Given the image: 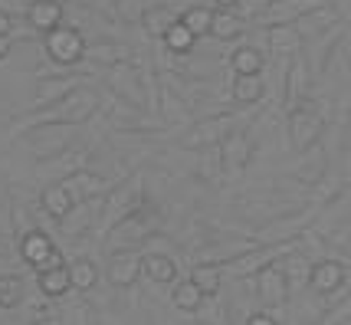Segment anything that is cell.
<instances>
[{"label": "cell", "mask_w": 351, "mask_h": 325, "mask_svg": "<svg viewBox=\"0 0 351 325\" xmlns=\"http://www.w3.org/2000/svg\"><path fill=\"white\" fill-rule=\"evenodd\" d=\"M214 3H217V10H237L240 0H214Z\"/></svg>", "instance_id": "4316f807"}, {"label": "cell", "mask_w": 351, "mask_h": 325, "mask_svg": "<svg viewBox=\"0 0 351 325\" xmlns=\"http://www.w3.org/2000/svg\"><path fill=\"white\" fill-rule=\"evenodd\" d=\"M269 40H273V49H276V53H282V49L289 53V49L299 47V33L289 30V23H286V30H279V27H276V30L269 33Z\"/></svg>", "instance_id": "603a6c76"}, {"label": "cell", "mask_w": 351, "mask_h": 325, "mask_svg": "<svg viewBox=\"0 0 351 325\" xmlns=\"http://www.w3.org/2000/svg\"><path fill=\"white\" fill-rule=\"evenodd\" d=\"M246 325H276V315H269V312H263L256 309L250 319H246Z\"/></svg>", "instance_id": "cb8c5ba5"}, {"label": "cell", "mask_w": 351, "mask_h": 325, "mask_svg": "<svg viewBox=\"0 0 351 325\" xmlns=\"http://www.w3.org/2000/svg\"><path fill=\"white\" fill-rule=\"evenodd\" d=\"M230 66H233L237 76H260L263 73V56L253 47H240L237 53H233Z\"/></svg>", "instance_id": "5bb4252c"}, {"label": "cell", "mask_w": 351, "mask_h": 325, "mask_svg": "<svg viewBox=\"0 0 351 325\" xmlns=\"http://www.w3.org/2000/svg\"><path fill=\"white\" fill-rule=\"evenodd\" d=\"M141 276V256H115L106 269V279L112 286H132Z\"/></svg>", "instance_id": "9c48e42d"}, {"label": "cell", "mask_w": 351, "mask_h": 325, "mask_svg": "<svg viewBox=\"0 0 351 325\" xmlns=\"http://www.w3.org/2000/svg\"><path fill=\"white\" fill-rule=\"evenodd\" d=\"M27 20H30L33 30L49 33L53 27L62 23V3L60 0H33L30 7H27Z\"/></svg>", "instance_id": "5b68a950"}, {"label": "cell", "mask_w": 351, "mask_h": 325, "mask_svg": "<svg viewBox=\"0 0 351 325\" xmlns=\"http://www.w3.org/2000/svg\"><path fill=\"white\" fill-rule=\"evenodd\" d=\"M263 93H266V89H263L260 76H237L233 79V99H237V102H243V106L260 102Z\"/></svg>", "instance_id": "2e32d148"}, {"label": "cell", "mask_w": 351, "mask_h": 325, "mask_svg": "<svg viewBox=\"0 0 351 325\" xmlns=\"http://www.w3.org/2000/svg\"><path fill=\"white\" fill-rule=\"evenodd\" d=\"M40 293L49 296V299H60V296H66L69 289H73V273H69V266L60 263V266H46V269H40Z\"/></svg>", "instance_id": "8992f818"}, {"label": "cell", "mask_w": 351, "mask_h": 325, "mask_svg": "<svg viewBox=\"0 0 351 325\" xmlns=\"http://www.w3.org/2000/svg\"><path fill=\"white\" fill-rule=\"evenodd\" d=\"M10 56V36H0V60Z\"/></svg>", "instance_id": "484cf974"}, {"label": "cell", "mask_w": 351, "mask_h": 325, "mask_svg": "<svg viewBox=\"0 0 351 325\" xmlns=\"http://www.w3.org/2000/svg\"><path fill=\"white\" fill-rule=\"evenodd\" d=\"M53 250H56V247H53V240H49L43 230L23 233V240H20V256H23L30 266H36V269L46 263V256H49Z\"/></svg>", "instance_id": "52a82bcc"}, {"label": "cell", "mask_w": 351, "mask_h": 325, "mask_svg": "<svg viewBox=\"0 0 351 325\" xmlns=\"http://www.w3.org/2000/svg\"><path fill=\"white\" fill-rule=\"evenodd\" d=\"M191 279H194L200 289H204V296H217V293H220V282H223V279H220V266H214V263L194 266Z\"/></svg>", "instance_id": "d6986e66"}, {"label": "cell", "mask_w": 351, "mask_h": 325, "mask_svg": "<svg viewBox=\"0 0 351 325\" xmlns=\"http://www.w3.org/2000/svg\"><path fill=\"white\" fill-rule=\"evenodd\" d=\"M174 20H181L174 10H168V7H152V10L145 14V30L152 33V36H165Z\"/></svg>", "instance_id": "ffe728a7"}, {"label": "cell", "mask_w": 351, "mask_h": 325, "mask_svg": "<svg viewBox=\"0 0 351 325\" xmlns=\"http://www.w3.org/2000/svg\"><path fill=\"white\" fill-rule=\"evenodd\" d=\"M141 273L152 282H174L178 279V266L165 253H148V256H141Z\"/></svg>", "instance_id": "30bf717a"}, {"label": "cell", "mask_w": 351, "mask_h": 325, "mask_svg": "<svg viewBox=\"0 0 351 325\" xmlns=\"http://www.w3.org/2000/svg\"><path fill=\"white\" fill-rule=\"evenodd\" d=\"M341 282H345V266L335 263V260H322V263H315L312 273H308V286L322 296L335 293Z\"/></svg>", "instance_id": "277c9868"}, {"label": "cell", "mask_w": 351, "mask_h": 325, "mask_svg": "<svg viewBox=\"0 0 351 325\" xmlns=\"http://www.w3.org/2000/svg\"><path fill=\"white\" fill-rule=\"evenodd\" d=\"M286 276L279 273V269H263L260 273V296L266 306H279V302H286Z\"/></svg>", "instance_id": "8fae6325"}, {"label": "cell", "mask_w": 351, "mask_h": 325, "mask_svg": "<svg viewBox=\"0 0 351 325\" xmlns=\"http://www.w3.org/2000/svg\"><path fill=\"white\" fill-rule=\"evenodd\" d=\"M246 161H250V141H246V135H233L227 141V168L240 171L246 168Z\"/></svg>", "instance_id": "44dd1931"}, {"label": "cell", "mask_w": 351, "mask_h": 325, "mask_svg": "<svg viewBox=\"0 0 351 325\" xmlns=\"http://www.w3.org/2000/svg\"><path fill=\"white\" fill-rule=\"evenodd\" d=\"M43 207L49 217H56V220H66V217L73 214V207H76V197H73V191L66 184H49L43 191Z\"/></svg>", "instance_id": "ba28073f"}, {"label": "cell", "mask_w": 351, "mask_h": 325, "mask_svg": "<svg viewBox=\"0 0 351 325\" xmlns=\"http://www.w3.org/2000/svg\"><path fill=\"white\" fill-rule=\"evenodd\" d=\"M43 47H46V56L60 66H73L86 56V40L76 27H53L49 33H43Z\"/></svg>", "instance_id": "6da1fadb"}, {"label": "cell", "mask_w": 351, "mask_h": 325, "mask_svg": "<svg viewBox=\"0 0 351 325\" xmlns=\"http://www.w3.org/2000/svg\"><path fill=\"white\" fill-rule=\"evenodd\" d=\"M243 33V16H237V10H217L214 23H210V36L217 40H237Z\"/></svg>", "instance_id": "7c38bea8"}, {"label": "cell", "mask_w": 351, "mask_h": 325, "mask_svg": "<svg viewBox=\"0 0 351 325\" xmlns=\"http://www.w3.org/2000/svg\"><path fill=\"white\" fill-rule=\"evenodd\" d=\"M322 0H273L266 7V23L273 27H286V23H295L299 16H306L308 10H319Z\"/></svg>", "instance_id": "3957f363"}, {"label": "cell", "mask_w": 351, "mask_h": 325, "mask_svg": "<svg viewBox=\"0 0 351 325\" xmlns=\"http://www.w3.org/2000/svg\"><path fill=\"white\" fill-rule=\"evenodd\" d=\"M322 135V119L315 112H308V108H299V112H292V122H289V141L295 152H306L315 145V139Z\"/></svg>", "instance_id": "7a4b0ae2"}, {"label": "cell", "mask_w": 351, "mask_h": 325, "mask_svg": "<svg viewBox=\"0 0 351 325\" xmlns=\"http://www.w3.org/2000/svg\"><path fill=\"white\" fill-rule=\"evenodd\" d=\"M161 40H165V47H168L171 53H191V49H194V43H197V36L187 30L181 20H174V23L168 27V33H165Z\"/></svg>", "instance_id": "9a60e30c"}, {"label": "cell", "mask_w": 351, "mask_h": 325, "mask_svg": "<svg viewBox=\"0 0 351 325\" xmlns=\"http://www.w3.org/2000/svg\"><path fill=\"white\" fill-rule=\"evenodd\" d=\"M20 296H23V282H20V279L16 276L0 279V306H3V309L16 306V302H20Z\"/></svg>", "instance_id": "7402d4cb"}, {"label": "cell", "mask_w": 351, "mask_h": 325, "mask_svg": "<svg viewBox=\"0 0 351 325\" xmlns=\"http://www.w3.org/2000/svg\"><path fill=\"white\" fill-rule=\"evenodd\" d=\"M204 289H200L194 279H181L178 286H174V306L178 309H184V312H197L200 306H204Z\"/></svg>", "instance_id": "4fadbf2b"}, {"label": "cell", "mask_w": 351, "mask_h": 325, "mask_svg": "<svg viewBox=\"0 0 351 325\" xmlns=\"http://www.w3.org/2000/svg\"><path fill=\"white\" fill-rule=\"evenodd\" d=\"M181 23L194 36H210V23H214V10L207 7H191L187 14H181Z\"/></svg>", "instance_id": "ac0fdd59"}, {"label": "cell", "mask_w": 351, "mask_h": 325, "mask_svg": "<svg viewBox=\"0 0 351 325\" xmlns=\"http://www.w3.org/2000/svg\"><path fill=\"white\" fill-rule=\"evenodd\" d=\"M10 33H14V16L0 10V36H10Z\"/></svg>", "instance_id": "d4e9b609"}, {"label": "cell", "mask_w": 351, "mask_h": 325, "mask_svg": "<svg viewBox=\"0 0 351 325\" xmlns=\"http://www.w3.org/2000/svg\"><path fill=\"white\" fill-rule=\"evenodd\" d=\"M69 273H73V289H79V293H89L92 286L99 282V266L86 260V256L69 266Z\"/></svg>", "instance_id": "e0dca14e"}]
</instances>
